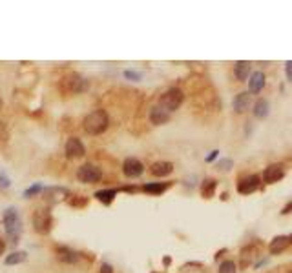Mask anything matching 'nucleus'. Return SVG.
<instances>
[{"instance_id": "f257e3e1", "label": "nucleus", "mask_w": 292, "mask_h": 273, "mask_svg": "<svg viewBox=\"0 0 292 273\" xmlns=\"http://www.w3.org/2000/svg\"><path fill=\"white\" fill-rule=\"evenodd\" d=\"M82 126H84V131L90 133V135H100L108 129L110 117L104 109H95V111H91L84 117Z\"/></svg>"}, {"instance_id": "f03ea898", "label": "nucleus", "mask_w": 292, "mask_h": 273, "mask_svg": "<svg viewBox=\"0 0 292 273\" xmlns=\"http://www.w3.org/2000/svg\"><path fill=\"white\" fill-rule=\"evenodd\" d=\"M2 222H4L8 237L9 239H13L11 242L17 244L18 237H20V233H22V220H20V215H18L17 208H13V206L6 208L4 213H2Z\"/></svg>"}, {"instance_id": "7ed1b4c3", "label": "nucleus", "mask_w": 292, "mask_h": 273, "mask_svg": "<svg viewBox=\"0 0 292 273\" xmlns=\"http://www.w3.org/2000/svg\"><path fill=\"white\" fill-rule=\"evenodd\" d=\"M182 100H185V95H182V91L179 89V87H170V89H166L161 95L159 99V106L161 108H164L168 113H172V111H175V109H179V106L182 104Z\"/></svg>"}, {"instance_id": "20e7f679", "label": "nucleus", "mask_w": 292, "mask_h": 273, "mask_svg": "<svg viewBox=\"0 0 292 273\" xmlns=\"http://www.w3.org/2000/svg\"><path fill=\"white\" fill-rule=\"evenodd\" d=\"M33 226H35V232L41 233V235H48L53 228V217L48 209H36L35 215H33Z\"/></svg>"}, {"instance_id": "39448f33", "label": "nucleus", "mask_w": 292, "mask_h": 273, "mask_svg": "<svg viewBox=\"0 0 292 273\" xmlns=\"http://www.w3.org/2000/svg\"><path fill=\"white\" fill-rule=\"evenodd\" d=\"M77 178L84 184H97L102 178V171L95 164H82L77 169Z\"/></svg>"}, {"instance_id": "423d86ee", "label": "nucleus", "mask_w": 292, "mask_h": 273, "mask_svg": "<svg viewBox=\"0 0 292 273\" xmlns=\"http://www.w3.org/2000/svg\"><path fill=\"white\" fill-rule=\"evenodd\" d=\"M44 200L48 202L50 206L53 204H59L62 202L64 199H68L69 197V191L68 188H62V186H50V188H44Z\"/></svg>"}, {"instance_id": "0eeeda50", "label": "nucleus", "mask_w": 292, "mask_h": 273, "mask_svg": "<svg viewBox=\"0 0 292 273\" xmlns=\"http://www.w3.org/2000/svg\"><path fill=\"white\" fill-rule=\"evenodd\" d=\"M64 82H66V87H68L69 93H84L88 89V86H90L88 78H84L79 73H69Z\"/></svg>"}, {"instance_id": "6e6552de", "label": "nucleus", "mask_w": 292, "mask_h": 273, "mask_svg": "<svg viewBox=\"0 0 292 273\" xmlns=\"http://www.w3.org/2000/svg\"><path fill=\"white\" fill-rule=\"evenodd\" d=\"M260 182H261L260 175H256V173H252V175H246V177H243L241 180L237 182V191H239L241 195H250V193L258 191V188H260Z\"/></svg>"}, {"instance_id": "1a4fd4ad", "label": "nucleus", "mask_w": 292, "mask_h": 273, "mask_svg": "<svg viewBox=\"0 0 292 273\" xmlns=\"http://www.w3.org/2000/svg\"><path fill=\"white\" fill-rule=\"evenodd\" d=\"M123 173L128 178H137L144 173V166H142L141 160L135 159V157H128L123 162Z\"/></svg>"}, {"instance_id": "9d476101", "label": "nucleus", "mask_w": 292, "mask_h": 273, "mask_svg": "<svg viewBox=\"0 0 292 273\" xmlns=\"http://www.w3.org/2000/svg\"><path fill=\"white\" fill-rule=\"evenodd\" d=\"M64 151H66V157H69V159H79V157H84L86 148H84L81 139L69 136L68 141H66V146H64Z\"/></svg>"}, {"instance_id": "9b49d317", "label": "nucleus", "mask_w": 292, "mask_h": 273, "mask_svg": "<svg viewBox=\"0 0 292 273\" xmlns=\"http://www.w3.org/2000/svg\"><path fill=\"white\" fill-rule=\"evenodd\" d=\"M283 177H285V168H283V164H270V166H267L263 171V180L267 182V184L279 182Z\"/></svg>"}, {"instance_id": "f8f14e48", "label": "nucleus", "mask_w": 292, "mask_h": 273, "mask_svg": "<svg viewBox=\"0 0 292 273\" xmlns=\"http://www.w3.org/2000/svg\"><path fill=\"white\" fill-rule=\"evenodd\" d=\"M55 253H57L59 260H62L66 264H75L79 260V253L75 250H71V248H68V246H57Z\"/></svg>"}, {"instance_id": "ddd939ff", "label": "nucleus", "mask_w": 292, "mask_h": 273, "mask_svg": "<svg viewBox=\"0 0 292 273\" xmlns=\"http://www.w3.org/2000/svg\"><path fill=\"white\" fill-rule=\"evenodd\" d=\"M263 87H265V73L263 71H254V73H250V80H248V91L250 93H261L263 91Z\"/></svg>"}, {"instance_id": "4468645a", "label": "nucleus", "mask_w": 292, "mask_h": 273, "mask_svg": "<svg viewBox=\"0 0 292 273\" xmlns=\"http://www.w3.org/2000/svg\"><path fill=\"white\" fill-rule=\"evenodd\" d=\"M170 120V113L161 106H154L150 109V122L155 126H161V124H166Z\"/></svg>"}, {"instance_id": "2eb2a0df", "label": "nucleus", "mask_w": 292, "mask_h": 273, "mask_svg": "<svg viewBox=\"0 0 292 273\" xmlns=\"http://www.w3.org/2000/svg\"><path fill=\"white\" fill-rule=\"evenodd\" d=\"M288 237L287 235H278V237H274L272 242L269 244V250H270V255H279L283 253V251L287 250V246H288Z\"/></svg>"}, {"instance_id": "dca6fc26", "label": "nucleus", "mask_w": 292, "mask_h": 273, "mask_svg": "<svg viewBox=\"0 0 292 273\" xmlns=\"http://www.w3.org/2000/svg\"><path fill=\"white\" fill-rule=\"evenodd\" d=\"M256 257H260V248H258L256 244L245 246V248L241 250V266L243 268H246V266H248Z\"/></svg>"}, {"instance_id": "f3484780", "label": "nucleus", "mask_w": 292, "mask_h": 273, "mask_svg": "<svg viewBox=\"0 0 292 273\" xmlns=\"http://www.w3.org/2000/svg\"><path fill=\"white\" fill-rule=\"evenodd\" d=\"M152 175L155 177H166L170 173L173 171V164L172 162H166V160H159V162H154L150 168Z\"/></svg>"}, {"instance_id": "a211bd4d", "label": "nucleus", "mask_w": 292, "mask_h": 273, "mask_svg": "<svg viewBox=\"0 0 292 273\" xmlns=\"http://www.w3.org/2000/svg\"><path fill=\"white\" fill-rule=\"evenodd\" d=\"M248 104H250V93H246V91H243V93H237L236 97H234V111L236 113H243L246 108H248Z\"/></svg>"}, {"instance_id": "6ab92c4d", "label": "nucleus", "mask_w": 292, "mask_h": 273, "mask_svg": "<svg viewBox=\"0 0 292 273\" xmlns=\"http://www.w3.org/2000/svg\"><path fill=\"white\" fill-rule=\"evenodd\" d=\"M168 186L170 182H146V184H142L141 190L144 193H150V195H161V193L168 190Z\"/></svg>"}, {"instance_id": "aec40b11", "label": "nucleus", "mask_w": 292, "mask_h": 273, "mask_svg": "<svg viewBox=\"0 0 292 273\" xmlns=\"http://www.w3.org/2000/svg\"><path fill=\"white\" fill-rule=\"evenodd\" d=\"M250 62H246V60H239V62H236V66H234V77L237 78V80H246V78L250 77Z\"/></svg>"}, {"instance_id": "412c9836", "label": "nucleus", "mask_w": 292, "mask_h": 273, "mask_svg": "<svg viewBox=\"0 0 292 273\" xmlns=\"http://www.w3.org/2000/svg\"><path fill=\"white\" fill-rule=\"evenodd\" d=\"M95 197L99 202H102L104 206H110L112 202L115 200V197H117V190H99V191H95Z\"/></svg>"}, {"instance_id": "4be33fe9", "label": "nucleus", "mask_w": 292, "mask_h": 273, "mask_svg": "<svg viewBox=\"0 0 292 273\" xmlns=\"http://www.w3.org/2000/svg\"><path fill=\"white\" fill-rule=\"evenodd\" d=\"M26 259H27V251H24V250L13 251V253H9L4 259V264L6 266H17V264H22Z\"/></svg>"}, {"instance_id": "5701e85b", "label": "nucleus", "mask_w": 292, "mask_h": 273, "mask_svg": "<svg viewBox=\"0 0 292 273\" xmlns=\"http://www.w3.org/2000/svg\"><path fill=\"white\" fill-rule=\"evenodd\" d=\"M215 188H217V182H215L214 178H205V180L201 182V195L205 197V199L214 197Z\"/></svg>"}, {"instance_id": "b1692460", "label": "nucleus", "mask_w": 292, "mask_h": 273, "mask_svg": "<svg viewBox=\"0 0 292 273\" xmlns=\"http://www.w3.org/2000/svg\"><path fill=\"white\" fill-rule=\"evenodd\" d=\"M269 100L267 99H258L254 104V117L258 118H265L269 115Z\"/></svg>"}, {"instance_id": "393cba45", "label": "nucleus", "mask_w": 292, "mask_h": 273, "mask_svg": "<svg viewBox=\"0 0 292 273\" xmlns=\"http://www.w3.org/2000/svg\"><path fill=\"white\" fill-rule=\"evenodd\" d=\"M179 273H205V266L201 262H187L179 268Z\"/></svg>"}, {"instance_id": "a878e982", "label": "nucleus", "mask_w": 292, "mask_h": 273, "mask_svg": "<svg viewBox=\"0 0 292 273\" xmlns=\"http://www.w3.org/2000/svg\"><path fill=\"white\" fill-rule=\"evenodd\" d=\"M237 268H236V262L234 260H223V262L219 264V271L217 273H236Z\"/></svg>"}, {"instance_id": "bb28decb", "label": "nucleus", "mask_w": 292, "mask_h": 273, "mask_svg": "<svg viewBox=\"0 0 292 273\" xmlns=\"http://www.w3.org/2000/svg\"><path fill=\"white\" fill-rule=\"evenodd\" d=\"M41 191H44V188H42V184H33V186H29L26 191H24V197H26V199H31V197L39 195Z\"/></svg>"}, {"instance_id": "cd10ccee", "label": "nucleus", "mask_w": 292, "mask_h": 273, "mask_svg": "<svg viewBox=\"0 0 292 273\" xmlns=\"http://www.w3.org/2000/svg\"><path fill=\"white\" fill-rule=\"evenodd\" d=\"M232 164H234L232 159H223V160H219V162L215 164V168H217L219 171H228V169L232 168Z\"/></svg>"}, {"instance_id": "c85d7f7f", "label": "nucleus", "mask_w": 292, "mask_h": 273, "mask_svg": "<svg viewBox=\"0 0 292 273\" xmlns=\"http://www.w3.org/2000/svg\"><path fill=\"white\" fill-rule=\"evenodd\" d=\"M11 186V178L8 177V173L0 169V190H8Z\"/></svg>"}, {"instance_id": "c756f323", "label": "nucleus", "mask_w": 292, "mask_h": 273, "mask_svg": "<svg viewBox=\"0 0 292 273\" xmlns=\"http://www.w3.org/2000/svg\"><path fill=\"white\" fill-rule=\"evenodd\" d=\"M124 77H126L128 80L137 82V80H141L142 75H141V73H139V71H133V69H126V71H124Z\"/></svg>"}, {"instance_id": "7c9ffc66", "label": "nucleus", "mask_w": 292, "mask_h": 273, "mask_svg": "<svg viewBox=\"0 0 292 273\" xmlns=\"http://www.w3.org/2000/svg\"><path fill=\"white\" fill-rule=\"evenodd\" d=\"M285 75H287V78L292 82V60L285 62Z\"/></svg>"}, {"instance_id": "2f4dec72", "label": "nucleus", "mask_w": 292, "mask_h": 273, "mask_svg": "<svg viewBox=\"0 0 292 273\" xmlns=\"http://www.w3.org/2000/svg\"><path fill=\"white\" fill-rule=\"evenodd\" d=\"M99 273H114V268H112V264L102 262V264H100V271H99Z\"/></svg>"}, {"instance_id": "473e14b6", "label": "nucleus", "mask_w": 292, "mask_h": 273, "mask_svg": "<svg viewBox=\"0 0 292 273\" xmlns=\"http://www.w3.org/2000/svg\"><path fill=\"white\" fill-rule=\"evenodd\" d=\"M217 153H219V151L217 150H214V151H210V155H206V162H212V160H215V159H217Z\"/></svg>"}, {"instance_id": "72a5a7b5", "label": "nucleus", "mask_w": 292, "mask_h": 273, "mask_svg": "<svg viewBox=\"0 0 292 273\" xmlns=\"http://www.w3.org/2000/svg\"><path fill=\"white\" fill-rule=\"evenodd\" d=\"M84 204H86V199H73L71 200V206H77V208L79 206H84Z\"/></svg>"}, {"instance_id": "f704fd0d", "label": "nucleus", "mask_w": 292, "mask_h": 273, "mask_svg": "<svg viewBox=\"0 0 292 273\" xmlns=\"http://www.w3.org/2000/svg\"><path fill=\"white\" fill-rule=\"evenodd\" d=\"M6 251V242H4V239H0V255L4 253Z\"/></svg>"}, {"instance_id": "c9c22d12", "label": "nucleus", "mask_w": 292, "mask_h": 273, "mask_svg": "<svg viewBox=\"0 0 292 273\" xmlns=\"http://www.w3.org/2000/svg\"><path fill=\"white\" fill-rule=\"evenodd\" d=\"M288 209H292V202H290V204H288V206H285V208H283L281 213H288Z\"/></svg>"}, {"instance_id": "e433bc0d", "label": "nucleus", "mask_w": 292, "mask_h": 273, "mask_svg": "<svg viewBox=\"0 0 292 273\" xmlns=\"http://www.w3.org/2000/svg\"><path fill=\"white\" fill-rule=\"evenodd\" d=\"M163 262L166 264V266H168V264L172 262V260H170V257H164V259H163Z\"/></svg>"}, {"instance_id": "4c0bfd02", "label": "nucleus", "mask_w": 292, "mask_h": 273, "mask_svg": "<svg viewBox=\"0 0 292 273\" xmlns=\"http://www.w3.org/2000/svg\"><path fill=\"white\" fill-rule=\"evenodd\" d=\"M288 241H290V242H292V235H290V237H288Z\"/></svg>"}]
</instances>
